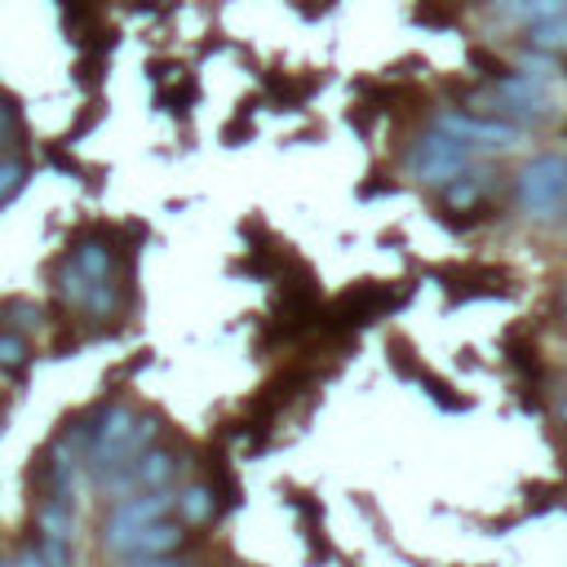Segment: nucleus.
<instances>
[{"label":"nucleus","mask_w":567,"mask_h":567,"mask_svg":"<svg viewBox=\"0 0 567 567\" xmlns=\"http://www.w3.org/2000/svg\"><path fill=\"white\" fill-rule=\"evenodd\" d=\"M532 45L541 54H563L567 49V14L549 19V23H532Z\"/></svg>","instance_id":"10"},{"label":"nucleus","mask_w":567,"mask_h":567,"mask_svg":"<svg viewBox=\"0 0 567 567\" xmlns=\"http://www.w3.org/2000/svg\"><path fill=\"white\" fill-rule=\"evenodd\" d=\"M182 541H186L182 523H173V519H156V523H147V528L129 532V536H125L116 549H111V554H125V558H173V554L182 549Z\"/></svg>","instance_id":"4"},{"label":"nucleus","mask_w":567,"mask_h":567,"mask_svg":"<svg viewBox=\"0 0 567 567\" xmlns=\"http://www.w3.org/2000/svg\"><path fill=\"white\" fill-rule=\"evenodd\" d=\"M14 563H19V567H45V558L36 554V545H32V549H23V554H19Z\"/></svg>","instance_id":"15"},{"label":"nucleus","mask_w":567,"mask_h":567,"mask_svg":"<svg viewBox=\"0 0 567 567\" xmlns=\"http://www.w3.org/2000/svg\"><path fill=\"white\" fill-rule=\"evenodd\" d=\"M408 169L421 182H443L447 186L452 178H462L470 169V147L457 143L452 134H443V129H434V134L417 138V147L408 151Z\"/></svg>","instance_id":"2"},{"label":"nucleus","mask_w":567,"mask_h":567,"mask_svg":"<svg viewBox=\"0 0 567 567\" xmlns=\"http://www.w3.org/2000/svg\"><path fill=\"white\" fill-rule=\"evenodd\" d=\"M129 470H134V484H143L147 492L151 488H169V479L178 470V457H173V452H165V447H147V452H138V462Z\"/></svg>","instance_id":"6"},{"label":"nucleus","mask_w":567,"mask_h":567,"mask_svg":"<svg viewBox=\"0 0 567 567\" xmlns=\"http://www.w3.org/2000/svg\"><path fill=\"white\" fill-rule=\"evenodd\" d=\"M173 506H178V492H169V488H151V492H138V497L116 501V510L106 514V532H102L106 536V549H116L129 532H138V528H147L156 519H169Z\"/></svg>","instance_id":"3"},{"label":"nucleus","mask_w":567,"mask_h":567,"mask_svg":"<svg viewBox=\"0 0 567 567\" xmlns=\"http://www.w3.org/2000/svg\"><path fill=\"white\" fill-rule=\"evenodd\" d=\"M41 536L71 541V510H67V501H45L41 506Z\"/></svg>","instance_id":"9"},{"label":"nucleus","mask_w":567,"mask_h":567,"mask_svg":"<svg viewBox=\"0 0 567 567\" xmlns=\"http://www.w3.org/2000/svg\"><path fill=\"white\" fill-rule=\"evenodd\" d=\"M178 514H182V523H208L213 519V492L208 488H186V492H178V506H173Z\"/></svg>","instance_id":"8"},{"label":"nucleus","mask_w":567,"mask_h":567,"mask_svg":"<svg viewBox=\"0 0 567 567\" xmlns=\"http://www.w3.org/2000/svg\"><path fill=\"white\" fill-rule=\"evenodd\" d=\"M563 310H567V288H563Z\"/></svg>","instance_id":"18"},{"label":"nucleus","mask_w":567,"mask_h":567,"mask_svg":"<svg viewBox=\"0 0 567 567\" xmlns=\"http://www.w3.org/2000/svg\"><path fill=\"white\" fill-rule=\"evenodd\" d=\"M71 262H76V271H80L89 284H98V280H111V253H106L102 245H80Z\"/></svg>","instance_id":"7"},{"label":"nucleus","mask_w":567,"mask_h":567,"mask_svg":"<svg viewBox=\"0 0 567 567\" xmlns=\"http://www.w3.org/2000/svg\"><path fill=\"white\" fill-rule=\"evenodd\" d=\"M125 567H182V563H173V558H134Z\"/></svg>","instance_id":"16"},{"label":"nucleus","mask_w":567,"mask_h":567,"mask_svg":"<svg viewBox=\"0 0 567 567\" xmlns=\"http://www.w3.org/2000/svg\"><path fill=\"white\" fill-rule=\"evenodd\" d=\"M510 14H519L528 23H549V19H563L567 14V0H514Z\"/></svg>","instance_id":"11"},{"label":"nucleus","mask_w":567,"mask_h":567,"mask_svg":"<svg viewBox=\"0 0 567 567\" xmlns=\"http://www.w3.org/2000/svg\"><path fill=\"white\" fill-rule=\"evenodd\" d=\"M23 364H27V342H23L19 332H5V337H0V368L19 373Z\"/></svg>","instance_id":"12"},{"label":"nucleus","mask_w":567,"mask_h":567,"mask_svg":"<svg viewBox=\"0 0 567 567\" xmlns=\"http://www.w3.org/2000/svg\"><path fill=\"white\" fill-rule=\"evenodd\" d=\"M439 129L452 134L457 143L466 147H488V151H501V147H514L523 134L510 129V125H492V121H470L462 116V111H447V116H439Z\"/></svg>","instance_id":"5"},{"label":"nucleus","mask_w":567,"mask_h":567,"mask_svg":"<svg viewBox=\"0 0 567 567\" xmlns=\"http://www.w3.org/2000/svg\"><path fill=\"white\" fill-rule=\"evenodd\" d=\"M0 567H19V563L14 558H0Z\"/></svg>","instance_id":"17"},{"label":"nucleus","mask_w":567,"mask_h":567,"mask_svg":"<svg viewBox=\"0 0 567 567\" xmlns=\"http://www.w3.org/2000/svg\"><path fill=\"white\" fill-rule=\"evenodd\" d=\"M19 186H23V169H19L14 160H5V165H0V204H5Z\"/></svg>","instance_id":"14"},{"label":"nucleus","mask_w":567,"mask_h":567,"mask_svg":"<svg viewBox=\"0 0 567 567\" xmlns=\"http://www.w3.org/2000/svg\"><path fill=\"white\" fill-rule=\"evenodd\" d=\"M36 554L45 558V567H71V541L41 536V541H36Z\"/></svg>","instance_id":"13"},{"label":"nucleus","mask_w":567,"mask_h":567,"mask_svg":"<svg viewBox=\"0 0 567 567\" xmlns=\"http://www.w3.org/2000/svg\"><path fill=\"white\" fill-rule=\"evenodd\" d=\"M514 195L532 217H554L567 200V156H532L514 178Z\"/></svg>","instance_id":"1"}]
</instances>
